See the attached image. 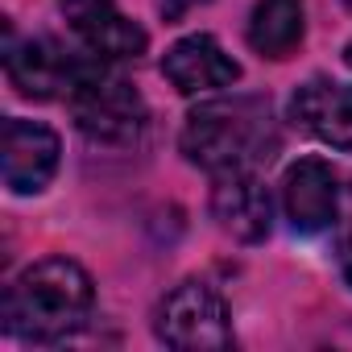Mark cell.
<instances>
[{
	"label": "cell",
	"mask_w": 352,
	"mask_h": 352,
	"mask_svg": "<svg viewBox=\"0 0 352 352\" xmlns=\"http://www.w3.org/2000/svg\"><path fill=\"white\" fill-rule=\"evenodd\" d=\"M96 290L83 265L71 257H46L30 265L5 294V331L30 344H54L75 336L91 315Z\"/></svg>",
	"instance_id": "6da1fadb"
},
{
	"label": "cell",
	"mask_w": 352,
	"mask_h": 352,
	"mask_svg": "<svg viewBox=\"0 0 352 352\" xmlns=\"http://www.w3.org/2000/svg\"><path fill=\"white\" fill-rule=\"evenodd\" d=\"M179 145L195 166H204L212 174L249 170L257 162H270L274 149H278V129H274L270 100L232 96V100L199 104L187 116Z\"/></svg>",
	"instance_id": "7a4b0ae2"
},
{
	"label": "cell",
	"mask_w": 352,
	"mask_h": 352,
	"mask_svg": "<svg viewBox=\"0 0 352 352\" xmlns=\"http://www.w3.org/2000/svg\"><path fill=\"white\" fill-rule=\"evenodd\" d=\"M108 58H96L83 67L79 83L71 87V116L75 124L104 145H129L141 129H145V100L141 91L120 79L112 67H104Z\"/></svg>",
	"instance_id": "3957f363"
},
{
	"label": "cell",
	"mask_w": 352,
	"mask_h": 352,
	"mask_svg": "<svg viewBox=\"0 0 352 352\" xmlns=\"http://www.w3.org/2000/svg\"><path fill=\"white\" fill-rule=\"evenodd\" d=\"M157 336L179 352L228 348L232 327H228L224 298L208 282H179L157 307Z\"/></svg>",
	"instance_id": "277c9868"
},
{
	"label": "cell",
	"mask_w": 352,
	"mask_h": 352,
	"mask_svg": "<svg viewBox=\"0 0 352 352\" xmlns=\"http://www.w3.org/2000/svg\"><path fill=\"white\" fill-rule=\"evenodd\" d=\"M91 63L87 54H71L67 46H58L54 38H30V42H9L5 50V71L9 83L30 96V100H54V96H71V87L79 83L83 67Z\"/></svg>",
	"instance_id": "5b68a950"
},
{
	"label": "cell",
	"mask_w": 352,
	"mask_h": 352,
	"mask_svg": "<svg viewBox=\"0 0 352 352\" xmlns=\"http://www.w3.org/2000/svg\"><path fill=\"white\" fill-rule=\"evenodd\" d=\"M58 137L54 129L38 120L9 116L5 120V141H0V170H5V187L17 195H38L58 170Z\"/></svg>",
	"instance_id": "8992f818"
},
{
	"label": "cell",
	"mask_w": 352,
	"mask_h": 352,
	"mask_svg": "<svg viewBox=\"0 0 352 352\" xmlns=\"http://www.w3.org/2000/svg\"><path fill=\"white\" fill-rule=\"evenodd\" d=\"M58 9H63L67 25L75 30V38L96 58L124 63V58L145 54V46H149L145 30L116 9V0H58Z\"/></svg>",
	"instance_id": "52a82bcc"
},
{
	"label": "cell",
	"mask_w": 352,
	"mask_h": 352,
	"mask_svg": "<svg viewBox=\"0 0 352 352\" xmlns=\"http://www.w3.org/2000/svg\"><path fill=\"white\" fill-rule=\"evenodd\" d=\"M340 183L323 157H298L282 174V212L294 232H323L336 220Z\"/></svg>",
	"instance_id": "ba28073f"
},
{
	"label": "cell",
	"mask_w": 352,
	"mask_h": 352,
	"mask_svg": "<svg viewBox=\"0 0 352 352\" xmlns=\"http://www.w3.org/2000/svg\"><path fill=\"white\" fill-rule=\"evenodd\" d=\"M162 75L179 87L183 96H199V91H216L241 79L236 58L212 38V34H191L183 42H174L162 58Z\"/></svg>",
	"instance_id": "9c48e42d"
},
{
	"label": "cell",
	"mask_w": 352,
	"mask_h": 352,
	"mask_svg": "<svg viewBox=\"0 0 352 352\" xmlns=\"http://www.w3.org/2000/svg\"><path fill=\"white\" fill-rule=\"evenodd\" d=\"M212 216L220 220L224 232H232L245 245H257L270 236V220H274V204L265 195V187L253 179L249 170H228L216 179L212 191Z\"/></svg>",
	"instance_id": "30bf717a"
},
{
	"label": "cell",
	"mask_w": 352,
	"mask_h": 352,
	"mask_svg": "<svg viewBox=\"0 0 352 352\" xmlns=\"http://www.w3.org/2000/svg\"><path fill=\"white\" fill-rule=\"evenodd\" d=\"M294 116L331 149L352 153V83L311 79L294 91Z\"/></svg>",
	"instance_id": "8fae6325"
},
{
	"label": "cell",
	"mask_w": 352,
	"mask_h": 352,
	"mask_svg": "<svg viewBox=\"0 0 352 352\" xmlns=\"http://www.w3.org/2000/svg\"><path fill=\"white\" fill-rule=\"evenodd\" d=\"M302 0H257L249 17V46L265 58H290L302 42Z\"/></svg>",
	"instance_id": "7c38bea8"
},
{
	"label": "cell",
	"mask_w": 352,
	"mask_h": 352,
	"mask_svg": "<svg viewBox=\"0 0 352 352\" xmlns=\"http://www.w3.org/2000/svg\"><path fill=\"white\" fill-rule=\"evenodd\" d=\"M157 5V13L166 17V21H179L183 13H191V9H199V5H208V0H153Z\"/></svg>",
	"instance_id": "4fadbf2b"
},
{
	"label": "cell",
	"mask_w": 352,
	"mask_h": 352,
	"mask_svg": "<svg viewBox=\"0 0 352 352\" xmlns=\"http://www.w3.org/2000/svg\"><path fill=\"white\" fill-rule=\"evenodd\" d=\"M340 274H344V282L352 286V224H348L344 236H340Z\"/></svg>",
	"instance_id": "5bb4252c"
},
{
	"label": "cell",
	"mask_w": 352,
	"mask_h": 352,
	"mask_svg": "<svg viewBox=\"0 0 352 352\" xmlns=\"http://www.w3.org/2000/svg\"><path fill=\"white\" fill-rule=\"evenodd\" d=\"M344 63H348V67H352V42H348V46H344Z\"/></svg>",
	"instance_id": "9a60e30c"
}]
</instances>
